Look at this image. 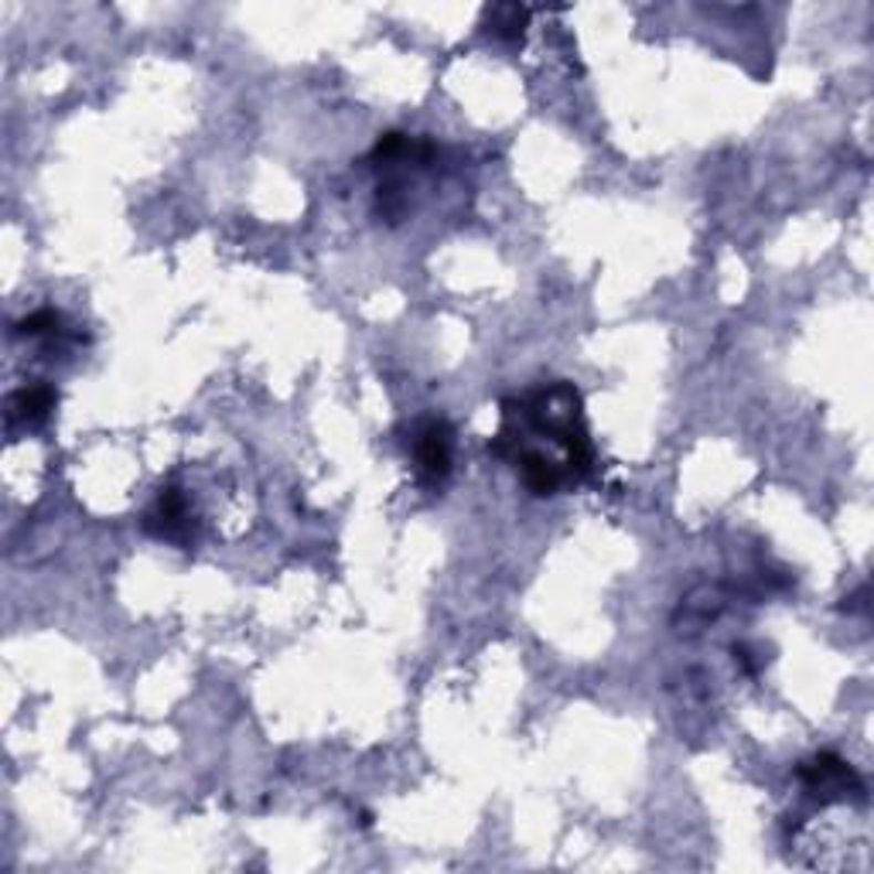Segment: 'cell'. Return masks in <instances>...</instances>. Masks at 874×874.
Returning a JSON list of instances; mask_svg holds the SVG:
<instances>
[{"label":"cell","mask_w":874,"mask_h":874,"mask_svg":"<svg viewBox=\"0 0 874 874\" xmlns=\"http://www.w3.org/2000/svg\"><path fill=\"white\" fill-rule=\"evenodd\" d=\"M417 465L427 482H445L451 471V430L448 424L434 420L417 437Z\"/></svg>","instance_id":"6da1fadb"},{"label":"cell","mask_w":874,"mask_h":874,"mask_svg":"<svg viewBox=\"0 0 874 874\" xmlns=\"http://www.w3.org/2000/svg\"><path fill=\"white\" fill-rule=\"evenodd\" d=\"M147 530L168 540H178L188 530V502L178 489H165L157 496V506L147 512Z\"/></svg>","instance_id":"7a4b0ae2"},{"label":"cell","mask_w":874,"mask_h":874,"mask_svg":"<svg viewBox=\"0 0 874 874\" xmlns=\"http://www.w3.org/2000/svg\"><path fill=\"white\" fill-rule=\"evenodd\" d=\"M55 389L45 386V383H34V386H24L11 396L8 404V414L11 420H24V424H42L52 410H55Z\"/></svg>","instance_id":"3957f363"},{"label":"cell","mask_w":874,"mask_h":874,"mask_svg":"<svg viewBox=\"0 0 874 874\" xmlns=\"http://www.w3.org/2000/svg\"><path fill=\"white\" fill-rule=\"evenodd\" d=\"M59 322H62V318L45 308V311H34L31 318H24V322L18 325V332L21 335H31V339L34 335H52V332H59Z\"/></svg>","instance_id":"277c9868"}]
</instances>
